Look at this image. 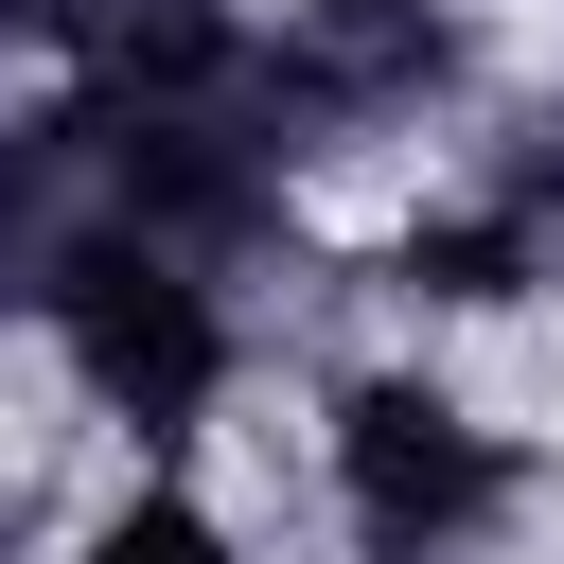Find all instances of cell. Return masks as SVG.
Returning <instances> with one entry per match:
<instances>
[{
    "instance_id": "cell-3",
    "label": "cell",
    "mask_w": 564,
    "mask_h": 564,
    "mask_svg": "<svg viewBox=\"0 0 564 564\" xmlns=\"http://www.w3.org/2000/svg\"><path fill=\"white\" fill-rule=\"evenodd\" d=\"M106 564H212V529H194V511H123V529H106Z\"/></svg>"
},
{
    "instance_id": "cell-2",
    "label": "cell",
    "mask_w": 564,
    "mask_h": 564,
    "mask_svg": "<svg viewBox=\"0 0 564 564\" xmlns=\"http://www.w3.org/2000/svg\"><path fill=\"white\" fill-rule=\"evenodd\" d=\"M352 476H370L388 529L476 511V441H458V405H423V388H370V405H352Z\"/></svg>"
},
{
    "instance_id": "cell-1",
    "label": "cell",
    "mask_w": 564,
    "mask_h": 564,
    "mask_svg": "<svg viewBox=\"0 0 564 564\" xmlns=\"http://www.w3.org/2000/svg\"><path fill=\"white\" fill-rule=\"evenodd\" d=\"M70 335H88V370L141 405V423H176L194 388H212V317L159 282V264H88V300H70Z\"/></svg>"
}]
</instances>
